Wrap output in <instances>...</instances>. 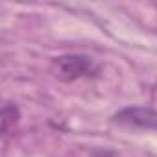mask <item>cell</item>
Here are the masks:
<instances>
[{
	"instance_id": "obj_1",
	"label": "cell",
	"mask_w": 157,
	"mask_h": 157,
	"mask_svg": "<svg viewBox=\"0 0 157 157\" xmlns=\"http://www.w3.org/2000/svg\"><path fill=\"white\" fill-rule=\"evenodd\" d=\"M50 72L61 82H76L82 78L96 76L98 65L93 57L83 54H63L52 59Z\"/></svg>"
},
{
	"instance_id": "obj_2",
	"label": "cell",
	"mask_w": 157,
	"mask_h": 157,
	"mask_svg": "<svg viewBox=\"0 0 157 157\" xmlns=\"http://www.w3.org/2000/svg\"><path fill=\"white\" fill-rule=\"evenodd\" d=\"M113 120L126 128L135 129H157V111L151 107H126L118 111Z\"/></svg>"
},
{
	"instance_id": "obj_3",
	"label": "cell",
	"mask_w": 157,
	"mask_h": 157,
	"mask_svg": "<svg viewBox=\"0 0 157 157\" xmlns=\"http://www.w3.org/2000/svg\"><path fill=\"white\" fill-rule=\"evenodd\" d=\"M19 117H21V113H19V107L17 105L6 104L2 107V133L4 135H8L10 129L15 128V124L19 122Z\"/></svg>"
},
{
	"instance_id": "obj_4",
	"label": "cell",
	"mask_w": 157,
	"mask_h": 157,
	"mask_svg": "<svg viewBox=\"0 0 157 157\" xmlns=\"http://www.w3.org/2000/svg\"><path fill=\"white\" fill-rule=\"evenodd\" d=\"M153 98H155V102H157V83H155V87H153Z\"/></svg>"
}]
</instances>
